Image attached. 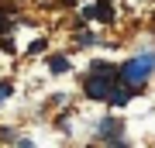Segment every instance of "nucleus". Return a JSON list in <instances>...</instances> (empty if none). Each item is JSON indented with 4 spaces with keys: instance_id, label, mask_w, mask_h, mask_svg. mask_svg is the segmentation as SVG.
<instances>
[{
    "instance_id": "1",
    "label": "nucleus",
    "mask_w": 155,
    "mask_h": 148,
    "mask_svg": "<svg viewBox=\"0 0 155 148\" xmlns=\"http://www.w3.org/2000/svg\"><path fill=\"white\" fill-rule=\"evenodd\" d=\"M152 69H155V52H145V55H138V59H127L121 66V83L141 86V83L152 76Z\"/></svg>"
},
{
    "instance_id": "2",
    "label": "nucleus",
    "mask_w": 155,
    "mask_h": 148,
    "mask_svg": "<svg viewBox=\"0 0 155 148\" xmlns=\"http://www.w3.org/2000/svg\"><path fill=\"white\" fill-rule=\"evenodd\" d=\"M114 69L107 72V76H93V79H86V97H93V100H107L110 97V90H114Z\"/></svg>"
},
{
    "instance_id": "3",
    "label": "nucleus",
    "mask_w": 155,
    "mask_h": 148,
    "mask_svg": "<svg viewBox=\"0 0 155 148\" xmlns=\"http://www.w3.org/2000/svg\"><path fill=\"white\" fill-rule=\"evenodd\" d=\"M127 97H131V86H127V83H124V86H117V83H114V90H110V97H107V100H110L114 107H124Z\"/></svg>"
},
{
    "instance_id": "4",
    "label": "nucleus",
    "mask_w": 155,
    "mask_h": 148,
    "mask_svg": "<svg viewBox=\"0 0 155 148\" xmlns=\"http://www.w3.org/2000/svg\"><path fill=\"white\" fill-rule=\"evenodd\" d=\"M93 11H97V17H100V21H110V17H114V7L107 4V0H100V4L93 7Z\"/></svg>"
},
{
    "instance_id": "5",
    "label": "nucleus",
    "mask_w": 155,
    "mask_h": 148,
    "mask_svg": "<svg viewBox=\"0 0 155 148\" xmlns=\"http://www.w3.org/2000/svg\"><path fill=\"white\" fill-rule=\"evenodd\" d=\"M48 69L52 72H66L69 69V59H62V55H59V59H48Z\"/></svg>"
},
{
    "instance_id": "6",
    "label": "nucleus",
    "mask_w": 155,
    "mask_h": 148,
    "mask_svg": "<svg viewBox=\"0 0 155 148\" xmlns=\"http://www.w3.org/2000/svg\"><path fill=\"white\" fill-rule=\"evenodd\" d=\"M7 28H11V24H7V17L0 14V31H7Z\"/></svg>"
}]
</instances>
